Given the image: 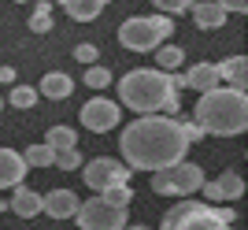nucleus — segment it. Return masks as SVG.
Wrapping results in <instances>:
<instances>
[{
  "instance_id": "f257e3e1",
  "label": "nucleus",
  "mask_w": 248,
  "mask_h": 230,
  "mask_svg": "<svg viewBox=\"0 0 248 230\" xmlns=\"http://www.w3.org/2000/svg\"><path fill=\"white\" fill-rule=\"evenodd\" d=\"M119 152L130 171H167L182 164L189 152V141L182 134V119L170 115H137L119 134Z\"/></svg>"
},
{
  "instance_id": "f03ea898",
  "label": "nucleus",
  "mask_w": 248,
  "mask_h": 230,
  "mask_svg": "<svg viewBox=\"0 0 248 230\" xmlns=\"http://www.w3.org/2000/svg\"><path fill=\"white\" fill-rule=\"evenodd\" d=\"M119 108H130L137 115H170L178 119L182 108V89L174 74L159 67H134L119 78Z\"/></svg>"
},
{
  "instance_id": "7ed1b4c3",
  "label": "nucleus",
  "mask_w": 248,
  "mask_h": 230,
  "mask_svg": "<svg viewBox=\"0 0 248 230\" xmlns=\"http://www.w3.org/2000/svg\"><path fill=\"white\" fill-rule=\"evenodd\" d=\"M193 123L204 134H218V137H237L248 130V97L245 89H230L218 85L211 93H200L197 108H193Z\"/></svg>"
},
{
  "instance_id": "20e7f679",
  "label": "nucleus",
  "mask_w": 248,
  "mask_h": 230,
  "mask_svg": "<svg viewBox=\"0 0 248 230\" xmlns=\"http://www.w3.org/2000/svg\"><path fill=\"white\" fill-rule=\"evenodd\" d=\"M237 212L218 208V204H200V200H182L163 215L159 230H233Z\"/></svg>"
},
{
  "instance_id": "39448f33",
  "label": "nucleus",
  "mask_w": 248,
  "mask_h": 230,
  "mask_svg": "<svg viewBox=\"0 0 248 230\" xmlns=\"http://www.w3.org/2000/svg\"><path fill=\"white\" fill-rule=\"evenodd\" d=\"M174 33V19L167 15H134L119 26V45L130 52H155Z\"/></svg>"
},
{
  "instance_id": "423d86ee",
  "label": "nucleus",
  "mask_w": 248,
  "mask_h": 230,
  "mask_svg": "<svg viewBox=\"0 0 248 230\" xmlns=\"http://www.w3.org/2000/svg\"><path fill=\"white\" fill-rule=\"evenodd\" d=\"M204 182H207L204 167L182 160V164H174V167H167V171H155L152 175V193H159V197H174V193L189 197V193H197Z\"/></svg>"
},
{
  "instance_id": "0eeeda50",
  "label": "nucleus",
  "mask_w": 248,
  "mask_h": 230,
  "mask_svg": "<svg viewBox=\"0 0 248 230\" xmlns=\"http://www.w3.org/2000/svg\"><path fill=\"white\" fill-rule=\"evenodd\" d=\"M74 219L82 230H123L130 223V215H126V208H111L100 197H89L85 204H78Z\"/></svg>"
},
{
  "instance_id": "6e6552de",
  "label": "nucleus",
  "mask_w": 248,
  "mask_h": 230,
  "mask_svg": "<svg viewBox=\"0 0 248 230\" xmlns=\"http://www.w3.org/2000/svg\"><path fill=\"white\" fill-rule=\"evenodd\" d=\"M82 175H85V186L93 189V193H108V189L126 186V182H130V167H126V164H119V160H111V156L89 160Z\"/></svg>"
},
{
  "instance_id": "1a4fd4ad",
  "label": "nucleus",
  "mask_w": 248,
  "mask_h": 230,
  "mask_svg": "<svg viewBox=\"0 0 248 230\" xmlns=\"http://www.w3.org/2000/svg\"><path fill=\"white\" fill-rule=\"evenodd\" d=\"M78 119H82L85 130H93V134H108V130L119 126L123 108L115 104V100H108V97H93V100H85V104H82Z\"/></svg>"
},
{
  "instance_id": "9d476101",
  "label": "nucleus",
  "mask_w": 248,
  "mask_h": 230,
  "mask_svg": "<svg viewBox=\"0 0 248 230\" xmlns=\"http://www.w3.org/2000/svg\"><path fill=\"white\" fill-rule=\"evenodd\" d=\"M174 82L178 89L186 85V89H197V93H211V89H218V71H215V63H193L186 74H174Z\"/></svg>"
},
{
  "instance_id": "9b49d317",
  "label": "nucleus",
  "mask_w": 248,
  "mask_h": 230,
  "mask_svg": "<svg viewBox=\"0 0 248 230\" xmlns=\"http://www.w3.org/2000/svg\"><path fill=\"white\" fill-rule=\"evenodd\" d=\"M78 193L74 189H52V193H41V212H48L52 219H74L78 212Z\"/></svg>"
},
{
  "instance_id": "f8f14e48",
  "label": "nucleus",
  "mask_w": 248,
  "mask_h": 230,
  "mask_svg": "<svg viewBox=\"0 0 248 230\" xmlns=\"http://www.w3.org/2000/svg\"><path fill=\"white\" fill-rule=\"evenodd\" d=\"M26 178V160L15 148H0V189H15Z\"/></svg>"
},
{
  "instance_id": "ddd939ff",
  "label": "nucleus",
  "mask_w": 248,
  "mask_h": 230,
  "mask_svg": "<svg viewBox=\"0 0 248 230\" xmlns=\"http://www.w3.org/2000/svg\"><path fill=\"white\" fill-rule=\"evenodd\" d=\"M15 215H22V219H30V215H41V193L37 189H30L26 182L22 186L11 189V204H8Z\"/></svg>"
},
{
  "instance_id": "4468645a",
  "label": "nucleus",
  "mask_w": 248,
  "mask_h": 230,
  "mask_svg": "<svg viewBox=\"0 0 248 230\" xmlns=\"http://www.w3.org/2000/svg\"><path fill=\"white\" fill-rule=\"evenodd\" d=\"M215 71H218V82L230 85V89H245L248 82V60L245 56H230V60L215 63Z\"/></svg>"
},
{
  "instance_id": "2eb2a0df",
  "label": "nucleus",
  "mask_w": 248,
  "mask_h": 230,
  "mask_svg": "<svg viewBox=\"0 0 248 230\" xmlns=\"http://www.w3.org/2000/svg\"><path fill=\"white\" fill-rule=\"evenodd\" d=\"M193 22H197L200 30H218L222 22H226V11L218 8L215 0H200V4H193Z\"/></svg>"
},
{
  "instance_id": "dca6fc26",
  "label": "nucleus",
  "mask_w": 248,
  "mask_h": 230,
  "mask_svg": "<svg viewBox=\"0 0 248 230\" xmlns=\"http://www.w3.org/2000/svg\"><path fill=\"white\" fill-rule=\"evenodd\" d=\"M41 93L48 97V100H63V97L74 93V78H71V74H63V71H48L41 78Z\"/></svg>"
},
{
  "instance_id": "f3484780",
  "label": "nucleus",
  "mask_w": 248,
  "mask_h": 230,
  "mask_svg": "<svg viewBox=\"0 0 248 230\" xmlns=\"http://www.w3.org/2000/svg\"><path fill=\"white\" fill-rule=\"evenodd\" d=\"M60 4L74 22H93L96 15L108 8V0H60Z\"/></svg>"
},
{
  "instance_id": "a211bd4d",
  "label": "nucleus",
  "mask_w": 248,
  "mask_h": 230,
  "mask_svg": "<svg viewBox=\"0 0 248 230\" xmlns=\"http://www.w3.org/2000/svg\"><path fill=\"white\" fill-rule=\"evenodd\" d=\"M215 186H218V200H222V204L245 197V178H241L237 171H222V175L215 178Z\"/></svg>"
},
{
  "instance_id": "6ab92c4d",
  "label": "nucleus",
  "mask_w": 248,
  "mask_h": 230,
  "mask_svg": "<svg viewBox=\"0 0 248 230\" xmlns=\"http://www.w3.org/2000/svg\"><path fill=\"white\" fill-rule=\"evenodd\" d=\"M182 63H186V52H182L178 45H159V49H155V67H159V71L178 74Z\"/></svg>"
},
{
  "instance_id": "aec40b11",
  "label": "nucleus",
  "mask_w": 248,
  "mask_h": 230,
  "mask_svg": "<svg viewBox=\"0 0 248 230\" xmlns=\"http://www.w3.org/2000/svg\"><path fill=\"white\" fill-rule=\"evenodd\" d=\"M74 141H78V134H74L71 126H52L45 145H48V148H74Z\"/></svg>"
},
{
  "instance_id": "412c9836",
  "label": "nucleus",
  "mask_w": 248,
  "mask_h": 230,
  "mask_svg": "<svg viewBox=\"0 0 248 230\" xmlns=\"http://www.w3.org/2000/svg\"><path fill=\"white\" fill-rule=\"evenodd\" d=\"M30 30L33 33H48L52 30V4H37V8H33V15H30Z\"/></svg>"
},
{
  "instance_id": "4be33fe9",
  "label": "nucleus",
  "mask_w": 248,
  "mask_h": 230,
  "mask_svg": "<svg viewBox=\"0 0 248 230\" xmlns=\"http://www.w3.org/2000/svg\"><path fill=\"white\" fill-rule=\"evenodd\" d=\"M52 156H56V148H48V145H33V148H26V167H52Z\"/></svg>"
},
{
  "instance_id": "5701e85b",
  "label": "nucleus",
  "mask_w": 248,
  "mask_h": 230,
  "mask_svg": "<svg viewBox=\"0 0 248 230\" xmlns=\"http://www.w3.org/2000/svg\"><path fill=\"white\" fill-rule=\"evenodd\" d=\"M96 197H100L104 204H111V208H126V204L134 200V189L130 186H115V189H108V193H96Z\"/></svg>"
},
{
  "instance_id": "b1692460",
  "label": "nucleus",
  "mask_w": 248,
  "mask_h": 230,
  "mask_svg": "<svg viewBox=\"0 0 248 230\" xmlns=\"http://www.w3.org/2000/svg\"><path fill=\"white\" fill-rule=\"evenodd\" d=\"M82 156H78V148H56V156H52V167L60 171H78Z\"/></svg>"
},
{
  "instance_id": "393cba45",
  "label": "nucleus",
  "mask_w": 248,
  "mask_h": 230,
  "mask_svg": "<svg viewBox=\"0 0 248 230\" xmlns=\"http://www.w3.org/2000/svg\"><path fill=\"white\" fill-rule=\"evenodd\" d=\"M11 104L22 108V112L33 108V104H37V89H33V85H15V89H11Z\"/></svg>"
},
{
  "instance_id": "a878e982",
  "label": "nucleus",
  "mask_w": 248,
  "mask_h": 230,
  "mask_svg": "<svg viewBox=\"0 0 248 230\" xmlns=\"http://www.w3.org/2000/svg\"><path fill=\"white\" fill-rule=\"evenodd\" d=\"M85 85H93V89H104V85H111V71L93 63V67H85Z\"/></svg>"
},
{
  "instance_id": "bb28decb",
  "label": "nucleus",
  "mask_w": 248,
  "mask_h": 230,
  "mask_svg": "<svg viewBox=\"0 0 248 230\" xmlns=\"http://www.w3.org/2000/svg\"><path fill=\"white\" fill-rule=\"evenodd\" d=\"M152 4H155L159 11H163L167 19H170V15H182V11H189V8H193V0H152Z\"/></svg>"
},
{
  "instance_id": "cd10ccee",
  "label": "nucleus",
  "mask_w": 248,
  "mask_h": 230,
  "mask_svg": "<svg viewBox=\"0 0 248 230\" xmlns=\"http://www.w3.org/2000/svg\"><path fill=\"white\" fill-rule=\"evenodd\" d=\"M74 60L85 63V67H93L96 63V45H78V49H74Z\"/></svg>"
},
{
  "instance_id": "c85d7f7f",
  "label": "nucleus",
  "mask_w": 248,
  "mask_h": 230,
  "mask_svg": "<svg viewBox=\"0 0 248 230\" xmlns=\"http://www.w3.org/2000/svg\"><path fill=\"white\" fill-rule=\"evenodd\" d=\"M215 4L226 11V15H230V11H233V15H245V11H248V0H215Z\"/></svg>"
},
{
  "instance_id": "c756f323",
  "label": "nucleus",
  "mask_w": 248,
  "mask_h": 230,
  "mask_svg": "<svg viewBox=\"0 0 248 230\" xmlns=\"http://www.w3.org/2000/svg\"><path fill=\"white\" fill-rule=\"evenodd\" d=\"M182 134H186V141L193 145V141H200V137H204V130H200L197 123H182Z\"/></svg>"
},
{
  "instance_id": "7c9ffc66",
  "label": "nucleus",
  "mask_w": 248,
  "mask_h": 230,
  "mask_svg": "<svg viewBox=\"0 0 248 230\" xmlns=\"http://www.w3.org/2000/svg\"><path fill=\"white\" fill-rule=\"evenodd\" d=\"M0 82H15V67H0Z\"/></svg>"
},
{
  "instance_id": "2f4dec72",
  "label": "nucleus",
  "mask_w": 248,
  "mask_h": 230,
  "mask_svg": "<svg viewBox=\"0 0 248 230\" xmlns=\"http://www.w3.org/2000/svg\"><path fill=\"white\" fill-rule=\"evenodd\" d=\"M123 230H148V227H123Z\"/></svg>"
},
{
  "instance_id": "473e14b6",
  "label": "nucleus",
  "mask_w": 248,
  "mask_h": 230,
  "mask_svg": "<svg viewBox=\"0 0 248 230\" xmlns=\"http://www.w3.org/2000/svg\"><path fill=\"white\" fill-rule=\"evenodd\" d=\"M0 112H4V97H0Z\"/></svg>"
},
{
  "instance_id": "72a5a7b5",
  "label": "nucleus",
  "mask_w": 248,
  "mask_h": 230,
  "mask_svg": "<svg viewBox=\"0 0 248 230\" xmlns=\"http://www.w3.org/2000/svg\"><path fill=\"white\" fill-rule=\"evenodd\" d=\"M15 4H26V0H15Z\"/></svg>"
},
{
  "instance_id": "f704fd0d",
  "label": "nucleus",
  "mask_w": 248,
  "mask_h": 230,
  "mask_svg": "<svg viewBox=\"0 0 248 230\" xmlns=\"http://www.w3.org/2000/svg\"><path fill=\"white\" fill-rule=\"evenodd\" d=\"M0 212H4V204H0Z\"/></svg>"
}]
</instances>
